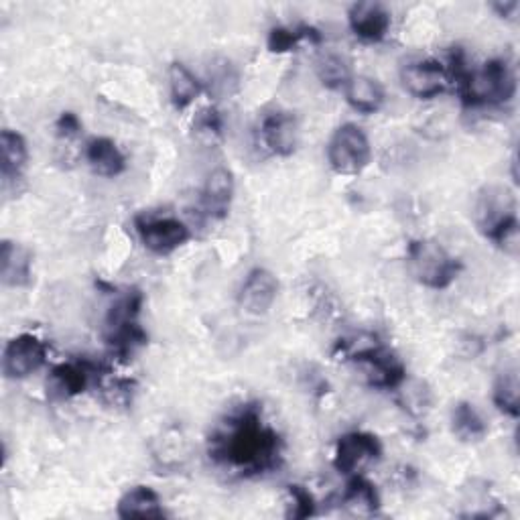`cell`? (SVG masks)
Returning a JSON list of instances; mask_svg holds the SVG:
<instances>
[{"label":"cell","mask_w":520,"mask_h":520,"mask_svg":"<svg viewBox=\"0 0 520 520\" xmlns=\"http://www.w3.org/2000/svg\"><path fill=\"white\" fill-rule=\"evenodd\" d=\"M279 279L269 269H252L238 293V303L248 315H265L279 297Z\"/></svg>","instance_id":"30bf717a"},{"label":"cell","mask_w":520,"mask_h":520,"mask_svg":"<svg viewBox=\"0 0 520 520\" xmlns=\"http://www.w3.org/2000/svg\"><path fill=\"white\" fill-rule=\"evenodd\" d=\"M451 433L464 443H472L484 439L488 427L472 403H460L451 411Z\"/></svg>","instance_id":"603a6c76"},{"label":"cell","mask_w":520,"mask_h":520,"mask_svg":"<svg viewBox=\"0 0 520 520\" xmlns=\"http://www.w3.org/2000/svg\"><path fill=\"white\" fill-rule=\"evenodd\" d=\"M47 362V344L35 334L13 338L3 354V372L11 380H23L39 372Z\"/></svg>","instance_id":"52a82bcc"},{"label":"cell","mask_w":520,"mask_h":520,"mask_svg":"<svg viewBox=\"0 0 520 520\" xmlns=\"http://www.w3.org/2000/svg\"><path fill=\"white\" fill-rule=\"evenodd\" d=\"M372 159V147L364 130L352 122L336 128L328 143V161L338 175H358Z\"/></svg>","instance_id":"277c9868"},{"label":"cell","mask_w":520,"mask_h":520,"mask_svg":"<svg viewBox=\"0 0 520 520\" xmlns=\"http://www.w3.org/2000/svg\"><path fill=\"white\" fill-rule=\"evenodd\" d=\"M382 455V443L376 435L366 431H352L338 439L334 453V468L344 476H356L368 464Z\"/></svg>","instance_id":"8992f818"},{"label":"cell","mask_w":520,"mask_h":520,"mask_svg":"<svg viewBox=\"0 0 520 520\" xmlns=\"http://www.w3.org/2000/svg\"><path fill=\"white\" fill-rule=\"evenodd\" d=\"M260 137L265 147L277 157H291L299 145V126L291 112H271L260 124Z\"/></svg>","instance_id":"8fae6325"},{"label":"cell","mask_w":520,"mask_h":520,"mask_svg":"<svg viewBox=\"0 0 520 520\" xmlns=\"http://www.w3.org/2000/svg\"><path fill=\"white\" fill-rule=\"evenodd\" d=\"M167 80H169V98L177 110L189 108L202 94V82L195 78L193 72L181 61L169 65Z\"/></svg>","instance_id":"44dd1931"},{"label":"cell","mask_w":520,"mask_h":520,"mask_svg":"<svg viewBox=\"0 0 520 520\" xmlns=\"http://www.w3.org/2000/svg\"><path fill=\"white\" fill-rule=\"evenodd\" d=\"M287 516L301 520V518H309L315 514V500L313 494L299 484H291L287 486Z\"/></svg>","instance_id":"f546056e"},{"label":"cell","mask_w":520,"mask_h":520,"mask_svg":"<svg viewBox=\"0 0 520 520\" xmlns=\"http://www.w3.org/2000/svg\"><path fill=\"white\" fill-rule=\"evenodd\" d=\"M234 191H236L234 173L226 167H216L208 175L202 191V206L206 214L216 220L226 218L234 200Z\"/></svg>","instance_id":"5bb4252c"},{"label":"cell","mask_w":520,"mask_h":520,"mask_svg":"<svg viewBox=\"0 0 520 520\" xmlns=\"http://www.w3.org/2000/svg\"><path fill=\"white\" fill-rule=\"evenodd\" d=\"M0 151H3V183L7 187L11 181L21 179L29 161V147L21 133L5 128L0 133Z\"/></svg>","instance_id":"d6986e66"},{"label":"cell","mask_w":520,"mask_h":520,"mask_svg":"<svg viewBox=\"0 0 520 520\" xmlns=\"http://www.w3.org/2000/svg\"><path fill=\"white\" fill-rule=\"evenodd\" d=\"M518 374L516 370H508L504 374L498 376L496 384H494V393H492V399H494V405L506 413L508 417H518Z\"/></svg>","instance_id":"f1b7e54d"},{"label":"cell","mask_w":520,"mask_h":520,"mask_svg":"<svg viewBox=\"0 0 520 520\" xmlns=\"http://www.w3.org/2000/svg\"><path fill=\"white\" fill-rule=\"evenodd\" d=\"M395 390H399V403L411 417H421L431 409L433 397L423 380L405 378Z\"/></svg>","instance_id":"484cf974"},{"label":"cell","mask_w":520,"mask_h":520,"mask_svg":"<svg viewBox=\"0 0 520 520\" xmlns=\"http://www.w3.org/2000/svg\"><path fill=\"white\" fill-rule=\"evenodd\" d=\"M137 232L143 246L159 256L175 252L191 236L189 228L177 218H137Z\"/></svg>","instance_id":"ba28073f"},{"label":"cell","mask_w":520,"mask_h":520,"mask_svg":"<svg viewBox=\"0 0 520 520\" xmlns=\"http://www.w3.org/2000/svg\"><path fill=\"white\" fill-rule=\"evenodd\" d=\"M55 130L61 139H76L82 133V120L74 112H63L55 122Z\"/></svg>","instance_id":"d6a6232c"},{"label":"cell","mask_w":520,"mask_h":520,"mask_svg":"<svg viewBox=\"0 0 520 520\" xmlns=\"http://www.w3.org/2000/svg\"><path fill=\"white\" fill-rule=\"evenodd\" d=\"M120 518H163L161 496L151 486H133L126 490L116 506Z\"/></svg>","instance_id":"2e32d148"},{"label":"cell","mask_w":520,"mask_h":520,"mask_svg":"<svg viewBox=\"0 0 520 520\" xmlns=\"http://www.w3.org/2000/svg\"><path fill=\"white\" fill-rule=\"evenodd\" d=\"M94 374L96 368L90 362H63L51 370L47 390L55 399H74L86 393Z\"/></svg>","instance_id":"4fadbf2b"},{"label":"cell","mask_w":520,"mask_h":520,"mask_svg":"<svg viewBox=\"0 0 520 520\" xmlns=\"http://www.w3.org/2000/svg\"><path fill=\"white\" fill-rule=\"evenodd\" d=\"M474 220L478 230L492 238L500 228L516 222V198L506 185H486L476 198Z\"/></svg>","instance_id":"5b68a950"},{"label":"cell","mask_w":520,"mask_h":520,"mask_svg":"<svg viewBox=\"0 0 520 520\" xmlns=\"http://www.w3.org/2000/svg\"><path fill=\"white\" fill-rule=\"evenodd\" d=\"M360 364L366 368L368 384L376 386V388H388V390L393 388L395 390L407 378V370H405L403 362L399 358H395L393 354H388L384 348Z\"/></svg>","instance_id":"ac0fdd59"},{"label":"cell","mask_w":520,"mask_h":520,"mask_svg":"<svg viewBox=\"0 0 520 520\" xmlns=\"http://www.w3.org/2000/svg\"><path fill=\"white\" fill-rule=\"evenodd\" d=\"M0 277L7 287H25L33 277V252L13 240H5L0 248Z\"/></svg>","instance_id":"9a60e30c"},{"label":"cell","mask_w":520,"mask_h":520,"mask_svg":"<svg viewBox=\"0 0 520 520\" xmlns=\"http://www.w3.org/2000/svg\"><path fill=\"white\" fill-rule=\"evenodd\" d=\"M492 9H494L500 17H506V19H508V17H512V13L518 9V3H516V0H510V3H504V5H502V3H494Z\"/></svg>","instance_id":"e575fe53"},{"label":"cell","mask_w":520,"mask_h":520,"mask_svg":"<svg viewBox=\"0 0 520 520\" xmlns=\"http://www.w3.org/2000/svg\"><path fill=\"white\" fill-rule=\"evenodd\" d=\"M193 128L195 133H198L200 137H208V139H218L222 137V116L216 108H206L202 110L198 116H195L193 120Z\"/></svg>","instance_id":"4dcf8cb0"},{"label":"cell","mask_w":520,"mask_h":520,"mask_svg":"<svg viewBox=\"0 0 520 520\" xmlns=\"http://www.w3.org/2000/svg\"><path fill=\"white\" fill-rule=\"evenodd\" d=\"M301 41H313L319 43L321 35L313 29V27H299V29H291V27H275L269 33V49L273 53H287L293 51Z\"/></svg>","instance_id":"83f0119b"},{"label":"cell","mask_w":520,"mask_h":520,"mask_svg":"<svg viewBox=\"0 0 520 520\" xmlns=\"http://www.w3.org/2000/svg\"><path fill=\"white\" fill-rule=\"evenodd\" d=\"M447 80L449 76L445 65L437 59L411 61L401 70L403 88L419 100H431L439 96L445 90Z\"/></svg>","instance_id":"9c48e42d"},{"label":"cell","mask_w":520,"mask_h":520,"mask_svg":"<svg viewBox=\"0 0 520 520\" xmlns=\"http://www.w3.org/2000/svg\"><path fill=\"white\" fill-rule=\"evenodd\" d=\"M411 275L429 289H447L458 279L462 265L441 244L433 240H413L407 250Z\"/></svg>","instance_id":"3957f363"},{"label":"cell","mask_w":520,"mask_h":520,"mask_svg":"<svg viewBox=\"0 0 520 520\" xmlns=\"http://www.w3.org/2000/svg\"><path fill=\"white\" fill-rule=\"evenodd\" d=\"M315 74L317 80L321 82L323 88L328 90H340L346 88L348 82L352 80V68H350V61L336 53V51H328L323 53L317 63H315Z\"/></svg>","instance_id":"7402d4cb"},{"label":"cell","mask_w":520,"mask_h":520,"mask_svg":"<svg viewBox=\"0 0 520 520\" xmlns=\"http://www.w3.org/2000/svg\"><path fill=\"white\" fill-rule=\"evenodd\" d=\"M342 504L356 514H376L380 508V494L370 480L356 474L342 494Z\"/></svg>","instance_id":"d4e9b609"},{"label":"cell","mask_w":520,"mask_h":520,"mask_svg":"<svg viewBox=\"0 0 520 520\" xmlns=\"http://www.w3.org/2000/svg\"><path fill=\"white\" fill-rule=\"evenodd\" d=\"M390 13L382 3H374V0H364V3H356L348 11V25L352 33L368 43L382 41L390 31Z\"/></svg>","instance_id":"7c38bea8"},{"label":"cell","mask_w":520,"mask_h":520,"mask_svg":"<svg viewBox=\"0 0 520 520\" xmlns=\"http://www.w3.org/2000/svg\"><path fill=\"white\" fill-rule=\"evenodd\" d=\"M210 453L242 474H263L281 460V437L263 421L256 405H246L214 435Z\"/></svg>","instance_id":"6da1fadb"},{"label":"cell","mask_w":520,"mask_h":520,"mask_svg":"<svg viewBox=\"0 0 520 520\" xmlns=\"http://www.w3.org/2000/svg\"><path fill=\"white\" fill-rule=\"evenodd\" d=\"M86 161L100 177H118L126 169V157L108 137H94L86 145Z\"/></svg>","instance_id":"e0dca14e"},{"label":"cell","mask_w":520,"mask_h":520,"mask_svg":"<svg viewBox=\"0 0 520 520\" xmlns=\"http://www.w3.org/2000/svg\"><path fill=\"white\" fill-rule=\"evenodd\" d=\"M382 346L378 342V338L374 334H366V332H360V334H352L344 340H340L336 344V350L334 354L340 358V360H346V362H364L368 360L370 356H374L376 352H380Z\"/></svg>","instance_id":"4316f807"},{"label":"cell","mask_w":520,"mask_h":520,"mask_svg":"<svg viewBox=\"0 0 520 520\" xmlns=\"http://www.w3.org/2000/svg\"><path fill=\"white\" fill-rule=\"evenodd\" d=\"M344 90H346L348 104L360 114L378 112L386 100L384 86L370 76H352V80Z\"/></svg>","instance_id":"ffe728a7"},{"label":"cell","mask_w":520,"mask_h":520,"mask_svg":"<svg viewBox=\"0 0 520 520\" xmlns=\"http://www.w3.org/2000/svg\"><path fill=\"white\" fill-rule=\"evenodd\" d=\"M143 307V293L128 291L126 295L118 297V301L110 307L106 315V336L122 332L130 325H137L139 313Z\"/></svg>","instance_id":"cb8c5ba5"},{"label":"cell","mask_w":520,"mask_h":520,"mask_svg":"<svg viewBox=\"0 0 520 520\" xmlns=\"http://www.w3.org/2000/svg\"><path fill=\"white\" fill-rule=\"evenodd\" d=\"M210 80H212V86L216 92H228V86L230 84H236V76H234V70H232V63L230 61H224L222 68H214L210 72Z\"/></svg>","instance_id":"836d02e7"},{"label":"cell","mask_w":520,"mask_h":520,"mask_svg":"<svg viewBox=\"0 0 520 520\" xmlns=\"http://www.w3.org/2000/svg\"><path fill=\"white\" fill-rule=\"evenodd\" d=\"M466 106L506 104L516 94V76L506 59H490L482 70H466L453 78Z\"/></svg>","instance_id":"7a4b0ae2"},{"label":"cell","mask_w":520,"mask_h":520,"mask_svg":"<svg viewBox=\"0 0 520 520\" xmlns=\"http://www.w3.org/2000/svg\"><path fill=\"white\" fill-rule=\"evenodd\" d=\"M504 254L508 256H518V250H520V226H518V220L500 228L492 238H490Z\"/></svg>","instance_id":"1f68e13d"}]
</instances>
